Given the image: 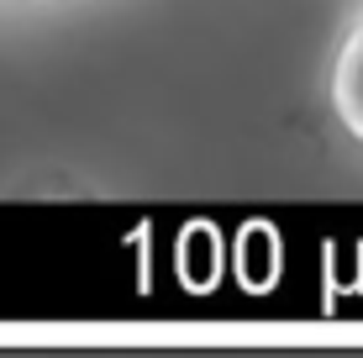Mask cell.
Returning a JSON list of instances; mask_svg holds the SVG:
<instances>
[{
  "label": "cell",
  "mask_w": 363,
  "mask_h": 358,
  "mask_svg": "<svg viewBox=\"0 0 363 358\" xmlns=\"http://www.w3.org/2000/svg\"><path fill=\"white\" fill-rule=\"evenodd\" d=\"M327 111L332 121L363 147V0L353 6L342 37L332 47V64H327Z\"/></svg>",
  "instance_id": "6da1fadb"
},
{
  "label": "cell",
  "mask_w": 363,
  "mask_h": 358,
  "mask_svg": "<svg viewBox=\"0 0 363 358\" xmlns=\"http://www.w3.org/2000/svg\"><path fill=\"white\" fill-rule=\"evenodd\" d=\"M0 6H48V0H0Z\"/></svg>",
  "instance_id": "7a4b0ae2"
}]
</instances>
